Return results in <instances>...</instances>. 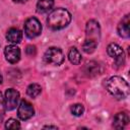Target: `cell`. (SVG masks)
Returning <instances> with one entry per match:
<instances>
[{
	"label": "cell",
	"mask_w": 130,
	"mask_h": 130,
	"mask_svg": "<svg viewBox=\"0 0 130 130\" xmlns=\"http://www.w3.org/2000/svg\"><path fill=\"white\" fill-rule=\"evenodd\" d=\"M108 91L118 100H124L129 95V84L120 76H112L107 81Z\"/></svg>",
	"instance_id": "obj_2"
},
{
	"label": "cell",
	"mask_w": 130,
	"mask_h": 130,
	"mask_svg": "<svg viewBox=\"0 0 130 130\" xmlns=\"http://www.w3.org/2000/svg\"><path fill=\"white\" fill-rule=\"evenodd\" d=\"M41 91H42V87H41V85L40 84H38V83H31V84H29L28 86H27V88H26V93H27V95L28 96H30V98H37L40 93H41Z\"/></svg>",
	"instance_id": "obj_16"
},
{
	"label": "cell",
	"mask_w": 130,
	"mask_h": 130,
	"mask_svg": "<svg viewBox=\"0 0 130 130\" xmlns=\"http://www.w3.org/2000/svg\"><path fill=\"white\" fill-rule=\"evenodd\" d=\"M68 59H69V61H70L72 64L78 65V64L81 62L82 57H81V54L79 53V51H78L76 48L72 47V48L69 50V52H68Z\"/></svg>",
	"instance_id": "obj_15"
},
{
	"label": "cell",
	"mask_w": 130,
	"mask_h": 130,
	"mask_svg": "<svg viewBox=\"0 0 130 130\" xmlns=\"http://www.w3.org/2000/svg\"><path fill=\"white\" fill-rule=\"evenodd\" d=\"M128 123H129V116H128V114L126 112H121V113H118L115 116L114 122H113V126L116 129H122Z\"/></svg>",
	"instance_id": "obj_11"
},
{
	"label": "cell",
	"mask_w": 130,
	"mask_h": 130,
	"mask_svg": "<svg viewBox=\"0 0 130 130\" xmlns=\"http://www.w3.org/2000/svg\"><path fill=\"white\" fill-rule=\"evenodd\" d=\"M5 110H6L5 101H4V98L2 96V93L0 91V123L3 121L4 115H5Z\"/></svg>",
	"instance_id": "obj_20"
},
{
	"label": "cell",
	"mask_w": 130,
	"mask_h": 130,
	"mask_svg": "<svg viewBox=\"0 0 130 130\" xmlns=\"http://www.w3.org/2000/svg\"><path fill=\"white\" fill-rule=\"evenodd\" d=\"M25 52H26V54H27L28 56H35V55H36V53H37V49H36V47H35V46L29 45V46H27V47H26Z\"/></svg>",
	"instance_id": "obj_21"
},
{
	"label": "cell",
	"mask_w": 130,
	"mask_h": 130,
	"mask_svg": "<svg viewBox=\"0 0 130 130\" xmlns=\"http://www.w3.org/2000/svg\"><path fill=\"white\" fill-rule=\"evenodd\" d=\"M98 46V43L94 42V41H91V40H85V42L83 43L82 45V49L85 53L87 54H91L94 52L95 48Z\"/></svg>",
	"instance_id": "obj_17"
},
{
	"label": "cell",
	"mask_w": 130,
	"mask_h": 130,
	"mask_svg": "<svg viewBox=\"0 0 130 130\" xmlns=\"http://www.w3.org/2000/svg\"><path fill=\"white\" fill-rule=\"evenodd\" d=\"M85 35H86L85 40H91V41H94V42L99 43V41L101 39L100 23L94 19L88 20L87 23H86V27H85Z\"/></svg>",
	"instance_id": "obj_6"
},
{
	"label": "cell",
	"mask_w": 130,
	"mask_h": 130,
	"mask_svg": "<svg viewBox=\"0 0 130 130\" xmlns=\"http://www.w3.org/2000/svg\"><path fill=\"white\" fill-rule=\"evenodd\" d=\"M14 2H17V3H23V2H26L27 0H13Z\"/></svg>",
	"instance_id": "obj_23"
},
{
	"label": "cell",
	"mask_w": 130,
	"mask_h": 130,
	"mask_svg": "<svg viewBox=\"0 0 130 130\" xmlns=\"http://www.w3.org/2000/svg\"><path fill=\"white\" fill-rule=\"evenodd\" d=\"M54 6V0H39L37 3V11L39 13H47Z\"/></svg>",
	"instance_id": "obj_13"
},
{
	"label": "cell",
	"mask_w": 130,
	"mask_h": 130,
	"mask_svg": "<svg viewBox=\"0 0 130 130\" xmlns=\"http://www.w3.org/2000/svg\"><path fill=\"white\" fill-rule=\"evenodd\" d=\"M5 128L6 129H19L20 124L15 119H8L5 123Z\"/></svg>",
	"instance_id": "obj_19"
},
{
	"label": "cell",
	"mask_w": 130,
	"mask_h": 130,
	"mask_svg": "<svg viewBox=\"0 0 130 130\" xmlns=\"http://www.w3.org/2000/svg\"><path fill=\"white\" fill-rule=\"evenodd\" d=\"M44 60L47 64L59 66L64 62V54L61 49L56 47H51L45 52Z\"/></svg>",
	"instance_id": "obj_3"
},
{
	"label": "cell",
	"mask_w": 130,
	"mask_h": 130,
	"mask_svg": "<svg viewBox=\"0 0 130 130\" xmlns=\"http://www.w3.org/2000/svg\"><path fill=\"white\" fill-rule=\"evenodd\" d=\"M4 55H5V59L11 63V64H15L19 61L20 59V50L17 46L15 45H8L5 47L4 49Z\"/></svg>",
	"instance_id": "obj_9"
},
{
	"label": "cell",
	"mask_w": 130,
	"mask_h": 130,
	"mask_svg": "<svg viewBox=\"0 0 130 130\" xmlns=\"http://www.w3.org/2000/svg\"><path fill=\"white\" fill-rule=\"evenodd\" d=\"M5 107L6 110H13L16 108V106L18 105V101H19V92L14 89V88H8L5 91Z\"/></svg>",
	"instance_id": "obj_8"
},
{
	"label": "cell",
	"mask_w": 130,
	"mask_h": 130,
	"mask_svg": "<svg viewBox=\"0 0 130 130\" xmlns=\"http://www.w3.org/2000/svg\"><path fill=\"white\" fill-rule=\"evenodd\" d=\"M107 52H108L109 56L115 60V65L123 66V64L125 62V54H124L123 49L118 44L111 43L107 48Z\"/></svg>",
	"instance_id": "obj_5"
},
{
	"label": "cell",
	"mask_w": 130,
	"mask_h": 130,
	"mask_svg": "<svg viewBox=\"0 0 130 130\" xmlns=\"http://www.w3.org/2000/svg\"><path fill=\"white\" fill-rule=\"evenodd\" d=\"M2 81H3V77H2V75H1V73H0V84L2 83Z\"/></svg>",
	"instance_id": "obj_24"
},
{
	"label": "cell",
	"mask_w": 130,
	"mask_h": 130,
	"mask_svg": "<svg viewBox=\"0 0 130 130\" xmlns=\"http://www.w3.org/2000/svg\"><path fill=\"white\" fill-rule=\"evenodd\" d=\"M42 32V24L36 17H29L24 22V34L27 38L34 39Z\"/></svg>",
	"instance_id": "obj_4"
},
{
	"label": "cell",
	"mask_w": 130,
	"mask_h": 130,
	"mask_svg": "<svg viewBox=\"0 0 130 130\" xmlns=\"http://www.w3.org/2000/svg\"><path fill=\"white\" fill-rule=\"evenodd\" d=\"M100 65L96 63V62H89V63H86L85 66H84V73L88 76V77H92V76H95L98 74H100Z\"/></svg>",
	"instance_id": "obj_14"
},
{
	"label": "cell",
	"mask_w": 130,
	"mask_h": 130,
	"mask_svg": "<svg viewBox=\"0 0 130 130\" xmlns=\"http://www.w3.org/2000/svg\"><path fill=\"white\" fill-rule=\"evenodd\" d=\"M22 39V32L18 28H10L6 34V40L11 44H18Z\"/></svg>",
	"instance_id": "obj_12"
},
{
	"label": "cell",
	"mask_w": 130,
	"mask_h": 130,
	"mask_svg": "<svg viewBox=\"0 0 130 130\" xmlns=\"http://www.w3.org/2000/svg\"><path fill=\"white\" fill-rule=\"evenodd\" d=\"M70 111H71V113H72L74 116L79 117V116H81V115L84 113V107H83L81 104H75V105H72V106H71Z\"/></svg>",
	"instance_id": "obj_18"
},
{
	"label": "cell",
	"mask_w": 130,
	"mask_h": 130,
	"mask_svg": "<svg viewBox=\"0 0 130 130\" xmlns=\"http://www.w3.org/2000/svg\"><path fill=\"white\" fill-rule=\"evenodd\" d=\"M45 129H58L57 126H52V125H48V126H44Z\"/></svg>",
	"instance_id": "obj_22"
},
{
	"label": "cell",
	"mask_w": 130,
	"mask_h": 130,
	"mask_svg": "<svg viewBox=\"0 0 130 130\" xmlns=\"http://www.w3.org/2000/svg\"><path fill=\"white\" fill-rule=\"evenodd\" d=\"M34 114H35V110H34V107L31 106V104L25 100H21L18 105V108H17L18 118L22 121H25V120L30 119L34 116Z\"/></svg>",
	"instance_id": "obj_7"
},
{
	"label": "cell",
	"mask_w": 130,
	"mask_h": 130,
	"mask_svg": "<svg viewBox=\"0 0 130 130\" xmlns=\"http://www.w3.org/2000/svg\"><path fill=\"white\" fill-rule=\"evenodd\" d=\"M129 24H130V19L129 15H125L124 18L120 21L118 24V34L122 38H129L130 36V29H129Z\"/></svg>",
	"instance_id": "obj_10"
},
{
	"label": "cell",
	"mask_w": 130,
	"mask_h": 130,
	"mask_svg": "<svg viewBox=\"0 0 130 130\" xmlns=\"http://www.w3.org/2000/svg\"><path fill=\"white\" fill-rule=\"evenodd\" d=\"M71 21V14L65 8H56L52 10L47 18L48 26L54 30L66 27Z\"/></svg>",
	"instance_id": "obj_1"
}]
</instances>
